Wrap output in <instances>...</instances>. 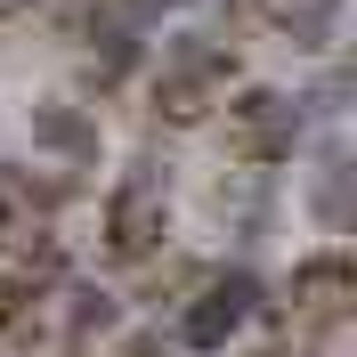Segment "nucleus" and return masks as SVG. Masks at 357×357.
Listing matches in <instances>:
<instances>
[{"mask_svg":"<svg viewBox=\"0 0 357 357\" xmlns=\"http://www.w3.org/2000/svg\"><path fill=\"white\" fill-rule=\"evenodd\" d=\"M260 309H268V292H260V276H252V268H220V276H195V301L178 309V341L211 357V349H227V341L244 333Z\"/></svg>","mask_w":357,"mask_h":357,"instance_id":"nucleus-1","label":"nucleus"},{"mask_svg":"<svg viewBox=\"0 0 357 357\" xmlns=\"http://www.w3.org/2000/svg\"><path fill=\"white\" fill-rule=\"evenodd\" d=\"M227 122H236L244 162H292V146H301V98H284V89H260V82L236 89Z\"/></svg>","mask_w":357,"mask_h":357,"instance_id":"nucleus-2","label":"nucleus"},{"mask_svg":"<svg viewBox=\"0 0 357 357\" xmlns=\"http://www.w3.org/2000/svg\"><path fill=\"white\" fill-rule=\"evenodd\" d=\"M162 236H171L162 187H138V178H122V187L106 195V252H114V260H155Z\"/></svg>","mask_w":357,"mask_h":357,"instance_id":"nucleus-3","label":"nucleus"},{"mask_svg":"<svg viewBox=\"0 0 357 357\" xmlns=\"http://www.w3.org/2000/svg\"><path fill=\"white\" fill-rule=\"evenodd\" d=\"M24 130H33V146H41V155H57V162H98V155H106L98 114L66 106V98H33V106H24Z\"/></svg>","mask_w":357,"mask_h":357,"instance_id":"nucleus-4","label":"nucleus"},{"mask_svg":"<svg viewBox=\"0 0 357 357\" xmlns=\"http://www.w3.org/2000/svg\"><path fill=\"white\" fill-rule=\"evenodd\" d=\"M292 317H341L349 309V301H341V292H349V260H341V252H317V260H301L292 268Z\"/></svg>","mask_w":357,"mask_h":357,"instance_id":"nucleus-5","label":"nucleus"},{"mask_svg":"<svg viewBox=\"0 0 357 357\" xmlns=\"http://www.w3.org/2000/svg\"><path fill=\"white\" fill-rule=\"evenodd\" d=\"M211 98H220V82L195 73V66H162L155 73V114L171 122V130H195L203 114H211Z\"/></svg>","mask_w":357,"mask_h":357,"instance_id":"nucleus-6","label":"nucleus"},{"mask_svg":"<svg viewBox=\"0 0 357 357\" xmlns=\"http://www.w3.org/2000/svg\"><path fill=\"white\" fill-rule=\"evenodd\" d=\"M122 325V301L98 284H66V349H82L89 333H114Z\"/></svg>","mask_w":357,"mask_h":357,"instance_id":"nucleus-7","label":"nucleus"},{"mask_svg":"<svg viewBox=\"0 0 357 357\" xmlns=\"http://www.w3.org/2000/svg\"><path fill=\"white\" fill-rule=\"evenodd\" d=\"M309 211H317V227H349V162H341V146H325V178L309 187Z\"/></svg>","mask_w":357,"mask_h":357,"instance_id":"nucleus-8","label":"nucleus"},{"mask_svg":"<svg viewBox=\"0 0 357 357\" xmlns=\"http://www.w3.org/2000/svg\"><path fill=\"white\" fill-rule=\"evenodd\" d=\"M41 301H49V284H41V276H24V268H0V333H17L24 317H41Z\"/></svg>","mask_w":357,"mask_h":357,"instance_id":"nucleus-9","label":"nucleus"},{"mask_svg":"<svg viewBox=\"0 0 357 357\" xmlns=\"http://www.w3.org/2000/svg\"><path fill=\"white\" fill-rule=\"evenodd\" d=\"M8 195L33 203V211H66L73 203V178H33V171H8Z\"/></svg>","mask_w":357,"mask_h":357,"instance_id":"nucleus-10","label":"nucleus"},{"mask_svg":"<svg viewBox=\"0 0 357 357\" xmlns=\"http://www.w3.org/2000/svg\"><path fill=\"white\" fill-rule=\"evenodd\" d=\"M122 357H171V349H162L155 333H130V341H122Z\"/></svg>","mask_w":357,"mask_h":357,"instance_id":"nucleus-11","label":"nucleus"},{"mask_svg":"<svg viewBox=\"0 0 357 357\" xmlns=\"http://www.w3.org/2000/svg\"><path fill=\"white\" fill-rule=\"evenodd\" d=\"M8 220H17V195H8V171H0V236H8Z\"/></svg>","mask_w":357,"mask_h":357,"instance_id":"nucleus-12","label":"nucleus"},{"mask_svg":"<svg viewBox=\"0 0 357 357\" xmlns=\"http://www.w3.org/2000/svg\"><path fill=\"white\" fill-rule=\"evenodd\" d=\"M24 8H41V0H0V24H8V17H24Z\"/></svg>","mask_w":357,"mask_h":357,"instance_id":"nucleus-13","label":"nucleus"},{"mask_svg":"<svg viewBox=\"0 0 357 357\" xmlns=\"http://www.w3.org/2000/svg\"><path fill=\"white\" fill-rule=\"evenodd\" d=\"M252 357H284V349H252Z\"/></svg>","mask_w":357,"mask_h":357,"instance_id":"nucleus-14","label":"nucleus"},{"mask_svg":"<svg viewBox=\"0 0 357 357\" xmlns=\"http://www.w3.org/2000/svg\"><path fill=\"white\" fill-rule=\"evenodd\" d=\"M162 8H187V0H162Z\"/></svg>","mask_w":357,"mask_h":357,"instance_id":"nucleus-15","label":"nucleus"}]
</instances>
